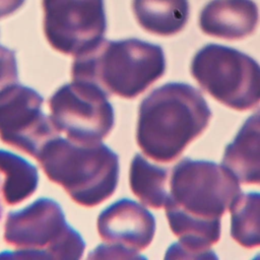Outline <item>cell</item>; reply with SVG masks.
I'll list each match as a JSON object with an SVG mask.
<instances>
[{
  "instance_id": "obj_1",
  "label": "cell",
  "mask_w": 260,
  "mask_h": 260,
  "mask_svg": "<svg viewBox=\"0 0 260 260\" xmlns=\"http://www.w3.org/2000/svg\"><path fill=\"white\" fill-rule=\"evenodd\" d=\"M237 177L226 167L189 157L171 172L166 215L179 238L165 256L210 258V247L220 239V218L242 194Z\"/></svg>"
},
{
  "instance_id": "obj_2",
  "label": "cell",
  "mask_w": 260,
  "mask_h": 260,
  "mask_svg": "<svg viewBox=\"0 0 260 260\" xmlns=\"http://www.w3.org/2000/svg\"><path fill=\"white\" fill-rule=\"evenodd\" d=\"M211 111L190 84L169 82L153 89L138 110L136 141L157 162H171L207 128Z\"/></svg>"
},
{
  "instance_id": "obj_3",
  "label": "cell",
  "mask_w": 260,
  "mask_h": 260,
  "mask_svg": "<svg viewBox=\"0 0 260 260\" xmlns=\"http://www.w3.org/2000/svg\"><path fill=\"white\" fill-rule=\"evenodd\" d=\"M166 58L159 45L139 39H103L75 57L71 77L98 85L108 95L133 99L160 78Z\"/></svg>"
},
{
  "instance_id": "obj_4",
  "label": "cell",
  "mask_w": 260,
  "mask_h": 260,
  "mask_svg": "<svg viewBox=\"0 0 260 260\" xmlns=\"http://www.w3.org/2000/svg\"><path fill=\"white\" fill-rule=\"evenodd\" d=\"M37 160L50 181L79 205L95 206L117 188L119 157L102 141L82 143L58 136L46 144Z\"/></svg>"
},
{
  "instance_id": "obj_5",
  "label": "cell",
  "mask_w": 260,
  "mask_h": 260,
  "mask_svg": "<svg viewBox=\"0 0 260 260\" xmlns=\"http://www.w3.org/2000/svg\"><path fill=\"white\" fill-rule=\"evenodd\" d=\"M4 240L16 251L0 257L32 259H80L85 243L66 222L61 206L53 199L40 198L7 214Z\"/></svg>"
},
{
  "instance_id": "obj_6",
  "label": "cell",
  "mask_w": 260,
  "mask_h": 260,
  "mask_svg": "<svg viewBox=\"0 0 260 260\" xmlns=\"http://www.w3.org/2000/svg\"><path fill=\"white\" fill-rule=\"evenodd\" d=\"M190 72L204 91L229 108L247 111L260 104V65L235 48L204 46L194 55Z\"/></svg>"
},
{
  "instance_id": "obj_7",
  "label": "cell",
  "mask_w": 260,
  "mask_h": 260,
  "mask_svg": "<svg viewBox=\"0 0 260 260\" xmlns=\"http://www.w3.org/2000/svg\"><path fill=\"white\" fill-rule=\"evenodd\" d=\"M108 94L98 85L73 80L59 87L49 100L50 118L68 139L92 143L102 141L115 122Z\"/></svg>"
},
{
  "instance_id": "obj_8",
  "label": "cell",
  "mask_w": 260,
  "mask_h": 260,
  "mask_svg": "<svg viewBox=\"0 0 260 260\" xmlns=\"http://www.w3.org/2000/svg\"><path fill=\"white\" fill-rule=\"evenodd\" d=\"M44 34L53 49L77 57L104 39V0H43Z\"/></svg>"
},
{
  "instance_id": "obj_9",
  "label": "cell",
  "mask_w": 260,
  "mask_h": 260,
  "mask_svg": "<svg viewBox=\"0 0 260 260\" xmlns=\"http://www.w3.org/2000/svg\"><path fill=\"white\" fill-rule=\"evenodd\" d=\"M44 99L19 83L0 91V139L38 158L52 139L59 136L50 117L42 111Z\"/></svg>"
},
{
  "instance_id": "obj_10",
  "label": "cell",
  "mask_w": 260,
  "mask_h": 260,
  "mask_svg": "<svg viewBox=\"0 0 260 260\" xmlns=\"http://www.w3.org/2000/svg\"><path fill=\"white\" fill-rule=\"evenodd\" d=\"M98 232L104 244L88 258L140 259L155 234V218L143 205L123 198L105 208L98 217Z\"/></svg>"
},
{
  "instance_id": "obj_11",
  "label": "cell",
  "mask_w": 260,
  "mask_h": 260,
  "mask_svg": "<svg viewBox=\"0 0 260 260\" xmlns=\"http://www.w3.org/2000/svg\"><path fill=\"white\" fill-rule=\"evenodd\" d=\"M259 21L253 0H210L199 15L200 29L207 36L228 41L252 35Z\"/></svg>"
},
{
  "instance_id": "obj_12",
  "label": "cell",
  "mask_w": 260,
  "mask_h": 260,
  "mask_svg": "<svg viewBox=\"0 0 260 260\" xmlns=\"http://www.w3.org/2000/svg\"><path fill=\"white\" fill-rule=\"evenodd\" d=\"M222 165L240 183L260 185V110L245 121L234 140L225 146Z\"/></svg>"
},
{
  "instance_id": "obj_13",
  "label": "cell",
  "mask_w": 260,
  "mask_h": 260,
  "mask_svg": "<svg viewBox=\"0 0 260 260\" xmlns=\"http://www.w3.org/2000/svg\"><path fill=\"white\" fill-rule=\"evenodd\" d=\"M132 8L143 29L162 37L180 32L190 12L188 0H133Z\"/></svg>"
},
{
  "instance_id": "obj_14",
  "label": "cell",
  "mask_w": 260,
  "mask_h": 260,
  "mask_svg": "<svg viewBox=\"0 0 260 260\" xmlns=\"http://www.w3.org/2000/svg\"><path fill=\"white\" fill-rule=\"evenodd\" d=\"M168 176L169 169L152 165L136 153L129 171L131 191L144 205L159 209L165 206L169 194Z\"/></svg>"
},
{
  "instance_id": "obj_15",
  "label": "cell",
  "mask_w": 260,
  "mask_h": 260,
  "mask_svg": "<svg viewBox=\"0 0 260 260\" xmlns=\"http://www.w3.org/2000/svg\"><path fill=\"white\" fill-rule=\"evenodd\" d=\"M0 173L4 176L1 187L8 205L18 204L30 197L38 188L37 168L21 156L0 149Z\"/></svg>"
},
{
  "instance_id": "obj_16",
  "label": "cell",
  "mask_w": 260,
  "mask_h": 260,
  "mask_svg": "<svg viewBox=\"0 0 260 260\" xmlns=\"http://www.w3.org/2000/svg\"><path fill=\"white\" fill-rule=\"evenodd\" d=\"M231 236L242 247L260 246V193L241 194L230 208Z\"/></svg>"
},
{
  "instance_id": "obj_17",
  "label": "cell",
  "mask_w": 260,
  "mask_h": 260,
  "mask_svg": "<svg viewBox=\"0 0 260 260\" xmlns=\"http://www.w3.org/2000/svg\"><path fill=\"white\" fill-rule=\"evenodd\" d=\"M15 83H18L15 52L0 45V91Z\"/></svg>"
},
{
  "instance_id": "obj_18",
  "label": "cell",
  "mask_w": 260,
  "mask_h": 260,
  "mask_svg": "<svg viewBox=\"0 0 260 260\" xmlns=\"http://www.w3.org/2000/svg\"><path fill=\"white\" fill-rule=\"evenodd\" d=\"M25 0H0V18L8 16L20 8Z\"/></svg>"
},
{
  "instance_id": "obj_19",
  "label": "cell",
  "mask_w": 260,
  "mask_h": 260,
  "mask_svg": "<svg viewBox=\"0 0 260 260\" xmlns=\"http://www.w3.org/2000/svg\"><path fill=\"white\" fill-rule=\"evenodd\" d=\"M1 182H0V191H1ZM2 212H3V208H2V205H1V202H0V219L2 218Z\"/></svg>"
}]
</instances>
